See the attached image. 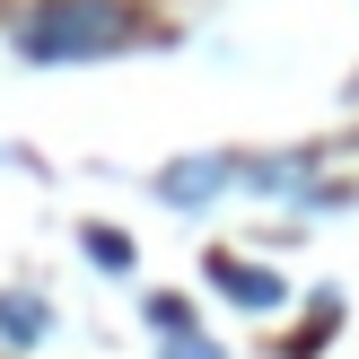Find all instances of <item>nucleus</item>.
Masks as SVG:
<instances>
[{
  "instance_id": "1",
  "label": "nucleus",
  "mask_w": 359,
  "mask_h": 359,
  "mask_svg": "<svg viewBox=\"0 0 359 359\" xmlns=\"http://www.w3.org/2000/svg\"><path fill=\"white\" fill-rule=\"evenodd\" d=\"M149 18L132 0H35L18 18V53L27 62H105V53L140 44Z\"/></svg>"
},
{
  "instance_id": "2",
  "label": "nucleus",
  "mask_w": 359,
  "mask_h": 359,
  "mask_svg": "<svg viewBox=\"0 0 359 359\" xmlns=\"http://www.w3.org/2000/svg\"><path fill=\"white\" fill-rule=\"evenodd\" d=\"M237 175H245L237 158H184V167L158 175V202H167V210H202V202H219Z\"/></svg>"
},
{
  "instance_id": "3",
  "label": "nucleus",
  "mask_w": 359,
  "mask_h": 359,
  "mask_svg": "<svg viewBox=\"0 0 359 359\" xmlns=\"http://www.w3.org/2000/svg\"><path fill=\"white\" fill-rule=\"evenodd\" d=\"M210 280H219L237 307H263V316L290 298V290H280V272H263V263H237V255H210Z\"/></svg>"
},
{
  "instance_id": "4",
  "label": "nucleus",
  "mask_w": 359,
  "mask_h": 359,
  "mask_svg": "<svg viewBox=\"0 0 359 359\" xmlns=\"http://www.w3.org/2000/svg\"><path fill=\"white\" fill-rule=\"evenodd\" d=\"M53 333V307L27 290H0V342H44Z\"/></svg>"
},
{
  "instance_id": "5",
  "label": "nucleus",
  "mask_w": 359,
  "mask_h": 359,
  "mask_svg": "<svg viewBox=\"0 0 359 359\" xmlns=\"http://www.w3.org/2000/svg\"><path fill=\"white\" fill-rule=\"evenodd\" d=\"M88 263H97V272H132V237H123V228H88Z\"/></svg>"
},
{
  "instance_id": "6",
  "label": "nucleus",
  "mask_w": 359,
  "mask_h": 359,
  "mask_svg": "<svg viewBox=\"0 0 359 359\" xmlns=\"http://www.w3.org/2000/svg\"><path fill=\"white\" fill-rule=\"evenodd\" d=\"M158 359H228V351L210 342L202 325H184V333H158Z\"/></svg>"
},
{
  "instance_id": "7",
  "label": "nucleus",
  "mask_w": 359,
  "mask_h": 359,
  "mask_svg": "<svg viewBox=\"0 0 359 359\" xmlns=\"http://www.w3.org/2000/svg\"><path fill=\"white\" fill-rule=\"evenodd\" d=\"M140 316H149L158 333H184V325H193V307H184V298H175V290H167V298H149V307H140Z\"/></svg>"
}]
</instances>
